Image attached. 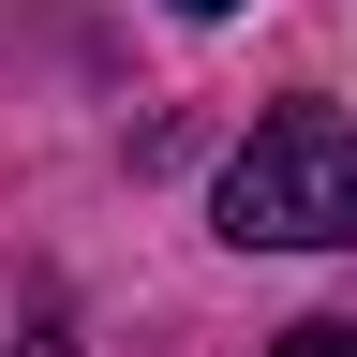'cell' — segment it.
<instances>
[{"label":"cell","instance_id":"obj_3","mask_svg":"<svg viewBox=\"0 0 357 357\" xmlns=\"http://www.w3.org/2000/svg\"><path fill=\"white\" fill-rule=\"evenodd\" d=\"M178 15H223V0H178Z\"/></svg>","mask_w":357,"mask_h":357},{"label":"cell","instance_id":"obj_2","mask_svg":"<svg viewBox=\"0 0 357 357\" xmlns=\"http://www.w3.org/2000/svg\"><path fill=\"white\" fill-rule=\"evenodd\" d=\"M283 357H357V328H342V312H312V328H283Z\"/></svg>","mask_w":357,"mask_h":357},{"label":"cell","instance_id":"obj_1","mask_svg":"<svg viewBox=\"0 0 357 357\" xmlns=\"http://www.w3.org/2000/svg\"><path fill=\"white\" fill-rule=\"evenodd\" d=\"M223 238L238 253H357V119L342 105L253 119V149L223 164Z\"/></svg>","mask_w":357,"mask_h":357}]
</instances>
